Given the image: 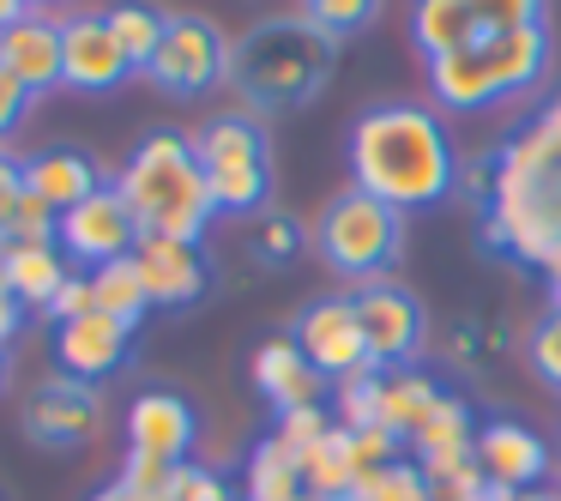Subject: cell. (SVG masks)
Returning a JSON list of instances; mask_svg holds the SVG:
<instances>
[{
    "mask_svg": "<svg viewBox=\"0 0 561 501\" xmlns=\"http://www.w3.org/2000/svg\"><path fill=\"white\" fill-rule=\"evenodd\" d=\"M19 206H25V158H13V151L0 146V236L13 230Z\"/></svg>",
    "mask_w": 561,
    "mask_h": 501,
    "instance_id": "f35d334b",
    "label": "cell"
},
{
    "mask_svg": "<svg viewBox=\"0 0 561 501\" xmlns=\"http://www.w3.org/2000/svg\"><path fill=\"white\" fill-rule=\"evenodd\" d=\"M404 31H411V49L423 55V61L459 55V49H471V43L483 37V25H477V13H471V0H411Z\"/></svg>",
    "mask_w": 561,
    "mask_h": 501,
    "instance_id": "603a6c76",
    "label": "cell"
},
{
    "mask_svg": "<svg viewBox=\"0 0 561 501\" xmlns=\"http://www.w3.org/2000/svg\"><path fill=\"white\" fill-rule=\"evenodd\" d=\"M139 284H146L151 308H194L211 291V260L199 242H170V236H139L134 248Z\"/></svg>",
    "mask_w": 561,
    "mask_h": 501,
    "instance_id": "9a60e30c",
    "label": "cell"
},
{
    "mask_svg": "<svg viewBox=\"0 0 561 501\" xmlns=\"http://www.w3.org/2000/svg\"><path fill=\"white\" fill-rule=\"evenodd\" d=\"M91 272H73V278L61 284V291L49 296V308H43V315L55 320V327H67V320H79V315H91Z\"/></svg>",
    "mask_w": 561,
    "mask_h": 501,
    "instance_id": "ab89813d",
    "label": "cell"
},
{
    "mask_svg": "<svg viewBox=\"0 0 561 501\" xmlns=\"http://www.w3.org/2000/svg\"><path fill=\"white\" fill-rule=\"evenodd\" d=\"M351 501H435V483L423 477L416 459H392V465H375V471L356 477Z\"/></svg>",
    "mask_w": 561,
    "mask_h": 501,
    "instance_id": "f546056e",
    "label": "cell"
},
{
    "mask_svg": "<svg viewBox=\"0 0 561 501\" xmlns=\"http://www.w3.org/2000/svg\"><path fill=\"white\" fill-rule=\"evenodd\" d=\"M471 459H477V471H483L495 489H513V496H519V489H543L549 441L537 435V429L513 423V417H489V423H477Z\"/></svg>",
    "mask_w": 561,
    "mask_h": 501,
    "instance_id": "5bb4252c",
    "label": "cell"
},
{
    "mask_svg": "<svg viewBox=\"0 0 561 501\" xmlns=\"http://www.w3.org/2000/svg\"><path fill=\"white\" fill-rule=\"evenodd\" d=\"M302 477H308V496L320 501H351L356 477H363V459H356V435L332 423L314 447L302 453Z\"/></svg>",
    "mask_w": 561,
    "mask_h": 501,
    "instance_id": "484cf974",
    "label": "cell"
},
{
    "mask_svg": "<svg viewBox=\"0 0 561 501\" xmlns=\"http://www.w3.org/2000/svg\"><path fill=\"white\" fill-rule=\"evenodd\" d=\"M91 303L103 308V315H115L122 327H146V315H151V296H146V284H139V266H134V254L127 260H110V266H98L91 272Z\"/></svg>",
    "mask_w": 561,
    "mask_h": 501,
    "instance_id": "f1b7e54d",
    "label": "cell"
},
{
    "mask_svg": "<svg viewBox=\"0 0 561 501\" xmlns=\"http://www.w3.org/2000/svg\"><path fill=\"white\" fill-rule=\"evenodd\" d=\"M290 339H296V351L327 375V387H332V380H344V375H356V368H375V363H368V332H363V320H356L351 291L314 296V303L296 315Z\"/></svg>",
    "mask_w": 561,
    "mask_h": 501,
    "instance_id": "30bf717a",
    "label": "cell"
},
{
    "mask_svg": "<svg viewBox=\"0 0 561 501\" xmlns=\"http://www.w3.org/2000/svg\"><path fill=\"white\" fill-rule=\"evenodd\" d=\"M7 380H13V351H0V392H7Z\"/></svg>",
    "mask_w": 561,
    "mask_h": 501,
    "instance_id": "7dc6e473",
    "label": "cell"
},
{
    "mask_svg": "<svg viewBox=\"0 0 561 501\" xmlns=\"http://www.w3.org/2000/svg\"><path fill=\"white\" fill-rule=\"evenodd\" d=\"M194 158H199V170H206L218 218L248 224L254 212L272 206V139H266V127H260V115L230 110V115L199 122Z\"/></svg>",
    "mask_w": 561,
    "mask_h": 501,
    "instance_id": "5b68a950",
    "label": "cell"
},
{
    "mask_svg": "<svg viewBox=\"0 0 561 501\" xmlns=\"http://www.w3.org/2000/svg\"><path fill=\"white\" fill-rule=\"evenodd\" d=\"M344 170L351 187L399 218L435 212L465 187V158L447 115L435 103H368L344 134Z\"/></svg>",
    "mask_w": 561,
    "mask_h": 501,
    "instance_id": "7a4b0ae2",
    "label": "cell"
},
{
    "mask_svg": "<svg viewBox=\"0 0 561 501\" xmlns=\"http://www.w3.org/2000/svg\"><path fill=\"white\" fill-rule=\"evenodd\" d=\"M25 13H37V7H31V0H0V37H7V31L19 25V19Z\"/></svg>",
    "mask_w": 561,
    "mask_h": 501,
    "instance_id": "ee69618b",
    "label": "cell"
},
{
    "mask_svg": "<svg viewBox=\"0 0 561 501\" xmlns=\"http://www.w3.org/2000/svg\"><path fill=\"white\" fill-rule=\"evenodd\" d=\"M477 25H483V37H501V31H531L543 25L549 0H471Z\"/></svg>",
    "mask_w": 561,
    "mask_h": 501,
    "instance_id": "d590c367",
    "label": "cell"
},
{
    "mask_svg": "<svg viewBox=\"0 0 561 501\" xmlns=\"http://www.w3.org/2000/svg\"><path fill=\"white\" fill-rule=\"evenodd\" d=\"M525 363L549 392H561V308H543L525 332Z\"/></svg>",
    "mask_w": 561,
    "mask_h": 501,
    "instance_id": "d6a6232c",
    "label": "cell"
},
{
    "mask_svg": "<svg viewBox=\"0 0 561 501\" xmlns=\"http://www.w3.org/2000/svg\"><path fill=\"white\" fill-rule=\"evenodd\" d=\"M31 7H37V13H49V7H67V0H31Z\"/></svg>",
    "mask_w": 561,
    "mask_h": 501,
    "instance_id": "c3c4849f",
    "label": "cell"
},
{
    "mask_svg": "<svg viewBox=\"0 0 561 501\" xmlns=\"http://www.w3.org/2000/svg\"><path fill=\"white\" fill-rule=\"evenodd\" d=\"M242 501H308L302 453L278 435L254 441V453H248V465H242Z\"/></svg>",
    "mask_w": 561,
    "mask_h": 501,
    "instance_id": "d4e9b609",
    "label": "cell"
},
{
    "mask_svg": "<svg viewBox=\"0 0 561 501\" xmlns=\"http://www.w3.org/2000/svg\"><path fill=\"white\" fill-rule=\"evenodd\" d=\"M248 380H254V392L272 405V417H290V411H302V405H327V392H332L327 375L296 351L290 332H272V339L254 344Z\"/></svg>",
    "mask_w": 561,
    "mask_h": 501,
    "instance_id": "e0dca14e",
    "label": "cell"
},
{
    "mask_svg": "<svg viewBox=\"0 0 561 501\" xmlns=\"http://www.w3.org/2000/svg\"><path fill=\"white\" fill-rule=\"evenodd\" d=\"M320 260L351 284L392 278L404 260V218L380 200L344 187L327 212H320Z\"/></svg>",
    "mask_w": 561,
    "mask_h": 501,
    "instance_id": "8992f818",
    "label": "cell"
},
{
    "mask_svg": "<svg viewBox=\"0 0 561 501\" xmlns=\"http://www.w3.org/2000/svg\"><path fill=\"white\" fill-rule=\"evenodd\" d=\"M134 327H122L115 315H103V308H91V315L67 320V327H55V363H61V375L73 380H110L115 368H127V356H134Z\"/></svg>",
    "mask_w": 561,
    "mask_h": 501,
    "instance_id": "ac0fdd59",
    "label": "cell"
},
{
    "mask_svg": "<svg viewBox=\"0 0 561 501\" xmlns=\"http://www.w3.org/2000/svg\"><path fill=\"white\" fill-rule=\"evenodd\" d=\"M477 236L501 260L561 284V91H543L477 163H465Z\"/></svg>",
    "mask_w": 561,
    "mask_h": 501,
    "instance_id": "6da1fadb",
    "label": "cell"
},
{
    "mask_svg": "<svg viewBox=\"0 0 561 501\" xmlns=\"http://www.w3.org/2000/svg\"><path fill=\"white\" fill-rule=\"evenodd\" d=\"M440 392H447V387H440V375H435V368H423V363L387 368V375H380V429H392L399 441H411L416 423L440 405Z\"/></svg>",
    "mask_w": 561,
    "mask_h": 501,
    "instance_id": "cb8c5ba5",
    "label": "cell"
},
{
    "mask_svg": "<svg viewBox=\"0 0 561 501\" xmlns=\"http://www.w3.org/2000/svg\"><path fill=\"white\" fill-rule=\"evenodd\" d=\"M175 501H236L230 489H224V477L211 471V465H182V477H175Z\"/></svg>",
    "mask_w": 561,
    "mask_h": 501,
    "instance_id": "60d3db41",
    "label": "cell"
},
{
    "mask_svg": "<svg viewBox=\"0 0 561 501\" xmlns=\"http://www.w3.org/2000/svg\"><path fill=\"white\" fill-rule=\"evenodd\" d=\"M428 98H435V110H453V115H483L495 110V79H489V61L483 49H459V55H440V61H428Z\"/></svg>",
    "mask_w": 561,
    "mask_h": 501,
    "instance_id": "44dd1931",
    "label": "cell"
},
{
    "mask_svg": "<svg viewBox=\"0 0 561 501\" xmlns=\"http://www.w3.org/2000/svg\"><path fill=\"white\" fill-rule=\"evenodd\" d=\"M332 423L339 429H375L380 423V368H356V375L332 380Z\"/></svg>",
    "mask_w": 561,
    "mask_h": 501,
    "instance_id": "4dcf8cb0",
    "label": "cell"
},
{
    "mask_svg": "<svg viewBox=\"0 0 561 501\" xmlns=\"http://www.w3.org/2000/svg\"><path fill=\"white\" fill-rule=\"evenodd\" d=\"M501 351H507V327H501L495 315L459 320V327L447 332V363H453V368H489Z\"/></svg>",
    "mask_w": 561,
    "mask_h": 501,
    "instance_id": "1f68e13d",
    "label": "cell"
},
{
    "mask_svg": "<svg viewBox=\"0 0 561 501\" xmlns=\"http://www.w3.org/2000/svg\"><path fill=\"white\" fill-rule=\"evenodd\" d=\"M127 212L139 218V236H170V242H199L206 248V230L218 224V206H211L206 170L194 158V134H175V127H158L134 146V158L115 175Z\"/></svg>",
    "mask_w": 561,
    "mask_h": 501,
    "instance_id": "277c9868",
    "label": "cell"
},
{
    "mask_svg": "<svg viewBox=\"0 0 561 501\" xmlns=\"http://www.w3.org/2000/svg\"><path fill=\"white\" fill-rule=\"evenodd\" d=\"M25 187L55 212H73L79 200H91L98 187H110L103 163L79 146H49V151H31L25 158Z\"/></svg>",
    "mask_w": 561,
    "mask_h": 501,
    "instance_id": "ffe728a7",
    "label": "cell"
},
{
    "mask_svg": "<svg viewBox=\"0 0 561 501\" xmlns=\"http://www.w3.org/2000/svg\"><path fill=\"white\" fill-rule=\"evenodd\" d=\"M339 73V37H327L320 25H308L302 13L260 19L236 37L230 49V79L242 115H284L308 110Z\"/></svg>",
    "mask_w": 561,
    "mask_h": 501,
    "instance_id": "3957f363",
    "label": "cell"
},
{
    "mask_svg": "<svg viewBox=\"0 0 561 501\" xmlns=\"http://www.w3.org/2000/svg\"><path fill=\"white\" fill-rule=\"evenodd\" d=\"M25 435L37 447H79V441L103 435V392L91 380L49 375L25 405Z\"/></svg>",
    "mask_w": 561,
    "mask_h": 501,
    "instance_id": "7c38bea8",
    "label": "cell"
},
{
    "mask_svg": "<svg viewBox=\"0 0 561 501\" xmlns=\"http://www.w3.org/2000/svg\"><path fill=\"white\" fill-rule=\"evenodd\" d=\"M230 49L236 43L211 25L206 13H170V31H163L158 61L146 67V79L163 91V98H211V91L230 79Z\"/></svg>",
    "mask_w": 561,
    "mask_h": 501,
    "instance_id": "52a82bcc",
    "label": "cell"
},
{
    "mask_svg": "<svg viewBox=\"0 0 561 501\" xmlns=\"http://www.w3.org/2000/svg\"><path fill=\"white\" fill-rule=\"evenodd\" d=\"M0 67L31 91L49 98L61 91V13H25L7 37H0Z\"/></svg>",
    "mask_w": 561,
    "mask_h": 501,
    "instance_id": "d6986e66",
    "label": "cell"
},
{
    "mask_svg": "<svg viewBox=\"0 0 561 501\" xmlns=\"http://www.w3.org/2000/svg\"><path fill=\"white\" fill-rule=\"evenodd\" d=\"M0 278L25 308H49V296L73 278V266L55 242H0Z\"/></svg>",
    "mask_w": 561,
    "mask_h": 501,
    "instance_id": "7402d4cb",
    "label": "cell"
},
{
    "mask_svg": "<svg viewBox=\"0 0 561 501\" xmlns=\"http://www.w3.org/2000/svg\"><path fill=\"white\" fill-rule=\"evenodd\" d=\"M356 320L368 332V363L387 375V368H411L423 356L428 339V315L416 303V291H404L399 278H375V284H356L351 291Z\"/></svg>",
    "mask_w": 561,
    "mask_h": 501,
    "instance_id": "ba28073f",
    "label": "cell"
},
{
    "mask_svg": "<svg viewBox=\"0 0 561 501\" xmlns=\"http://www.w3.org/2000/svg\"><path fill=\"white\" fill-rule=\"evenodd\" d=\"M175 477H182V465H163V459H139V453H127L122 471H115V483L127 489V501H175Z\"/></svg>",
    "mask_w": 561,
    "mask_h": 501,
    "instance_id": "836d02e7",
    "label": "cell"
},
{
    "mask_svg": "<svg viewBox=\"0 0 561 501\" xmlns=\"http://www.w3.org/2000/svg\"><path fill=\"white\" fill-rule=\"evenodd\" d=\"M236 501H242V496H236Z\"/></svg>",
    "mask_w": 561,
    "mask_h": 501,
    "instance_id": "f907efd6",
    "label": "cell"
},
{
    "mask_svg": "<svg viewBox=\"0 0 561 501\" xmlns=\"http://www.w3.org/2000/svg\"><path fill=\"white\" fill-rule=\"evenodd\" d=\"M25 315H31V308L19 303L13 291H7V278H0V351H7V344L19 339V327H25Z\"/></svg>",
    "mask_w": 561,
    "mask_h": 501,
    "instance_id": "7bdbcfd3",
    "label": "cell"
},
{
    "mask_svg": "<svg viewBox=\"0 0 561 501\" xmlns=\"http://www.w3.org/2000/svg\"><path fill=\"white\" fill-rule=\"evenodd\" d=\"M549 308H561V284H549Z\"/></svg>",
    "mask_w": 561,
    "mask_h": 501,
    "instance_id": "681fc988",
    "label": "cell"
},
{
    "mask_svg": "<svg viewBox=\"0 0 561 501\" xmlns=\"http://www.w3.org/2000/svg\"><path fill=\"white\" fill-rule=\"evenodd\" d=\"M91 501H127V489H122V483H103V489H98V496H91Z\"/></svg>",
    "mask_w": 561,
    "mask_h": 501,
    "instance_id": "bcb514c9",
    "label": "cell"
},
{
    "mask_svg": "<svg viewBox=\"0 0 561 501\" xmlns=\"http://www.w3.org/2000/svg\"><path fill=\"white\" fill-rule=\"evenodd\" d=\"M507 501H561L556 489H519V496H507Z\"/></svg>",
    "mask_w": 561,
    "mask_h": 501,
    "instance_id": "f6af8a7d",
    "label": "cell"
},
{
    "mask_svg": "<svg viewBox=\"0 0 561 501\" xmlns=\"http://www.w3.org/2000/svg\"><path fill=\"white\" fill-rule=\"evenodd\" d=\"M489 61V79H495V98L501 103H537L556 73V43H549V25L531 31H501V37H477Z\"/></svg>",
    "mask_w": 561,
    "mask_h": 501,
    "instance_id": "2e32d148",
    "label": "cell"
},
{
    "mask_svg": "<svg viewBox=\"0 0 561 501\" xmlns=\"http://www.w3.org/2000/svg\"><path fill=\"white\" fill-rule=\"evenodd\" d=\"M103 19H110V37L122 43L134 79H146V67L158 61V49H163L170 13H163L158 0H115V7H103Z\"/></svg>",
    "mask_w": 561,
    "mask_h": 501,
    "instance_id": "83f0119b",
    "label": "cell"
},
{
    "mask_svg": "<svg viewBox=\"0 0 561 501\" xmlns=\"http://www.w3.org/2000/svg\"><path fill=\"white\" fill-rule=\"evenodd\" d=\"M242 254L254 260V272H290L296 260L308 254L302 218H290V212H278V206L254 212V218L242 224Z\"/></svg>",
    "mask_w": 561,
    "mask_h": 501,
    "instance_id": "4316f807",
    "label": "cell"
},
{
    "mask_svg": "<svg viewBox=\"0 0 561 501\" xmlns=\"http://www.w3.org/2000/svg\"><path fill=\"white\" fill-rule=\"evenodd\" d=\"M327 429H332V405H302V411H290V417H272V435L290 441L296 453H308Z\"/></svg>",
    "mask_w": 561,
    "mask_h": 501,
    "instance_id": "8d00e7d4",
    "label": "cell"
},
{
    "mask_svg": "<svg viewBox=\"0 0 561 501\" xmlns=\"http://www.w3.org/2000/svg\"><path fill=\"white\" fill-rule=\"evenodd\" d=\"M134 79L122 43L110 37V19L103 13H61V86L103 98V91H122Z\"/></svg>",
    "mask_w": 561,
    "mask_h": 501,
    "instance_id": "4fadbf2b",
    "label": "cell"
},
{
    "mask_svg": "<svg viewBox=\"0 0 561 501\" xmlns=\"http://www.w3.org/2000/svg\"><path fill=\"white\" fill-rule=\"evenodd\" d=\"M55 224H61V212H55V206H43V200L25 187V206H19L13 230L0 236V242H55Z\"/></svg>",
    "mask_w": 561,
    "mask_h": 501,
    "instance_id": "74e56055",
    "label": "cell"
},
{
    "mask_svg": "<svg viewBox=\"0 0 561 501\" xmlns=\"http://www.w3.org/2000/svg\"><path fill=\"white\" fill-rule=\"evenodd\" d=\"M375 13H380V0H302V19L308 25H320L327 37H351V31H363V25H375Z\"/></svg>",
    "mask_w": 561,
    "mask_h": 501,
    "instance_id": "e575fe53",
    "label": "cell"
},
{
    "mask_svg": "<svg viewBox=\"0 0 561 501\" xmlns=\"http://www.w3.org/2000/svg\"><path fill=\"white\" fill-rule=\"evenodd\" d=\"M199 441V411L187 392L175 387H146L127 405V453L139 459H163V465H187Z\"/></svg>",
    "mask_w": 561,
    "mask_h": 501,
    "instance_id": "8fae6325",
    "label": "cell"
},
{
    "mask_svg": "<svg viewBox=\"0 0 561 501\" xmlns=\"http://www.w3.org/2000/svg\"><path fill=\"white\" fill-rule=\"evenodd\" d=\"M55 248L67 254V266L73 272H98L110 266V260H127L139 248V218L127 212L122 187H98L91 200H79L73 212H61V224H55Z\"/></svg>",
    "mask_w": 561,
    "mask_h": 501,
    "instance_id": "9c48e42d",
    "label": "cell"
},
{
    "mask_svg": "<svg viewBox=\"0 0 561 501\" xmlns=\"http://www.w3.org/2000/svg\"><path fill=\"white\" fill-rule=\"evenodd\" d=\"M31 103H37V98H31V91L19 86V79L7 73V67H0V146H7V139L19 134V122L31 115Z\"/></svg>",
    "mask_w": 561,
    "mask_h": 501,
    "instance_id": "b9f144b4",
    "label": "cell"
}]
</instances>
